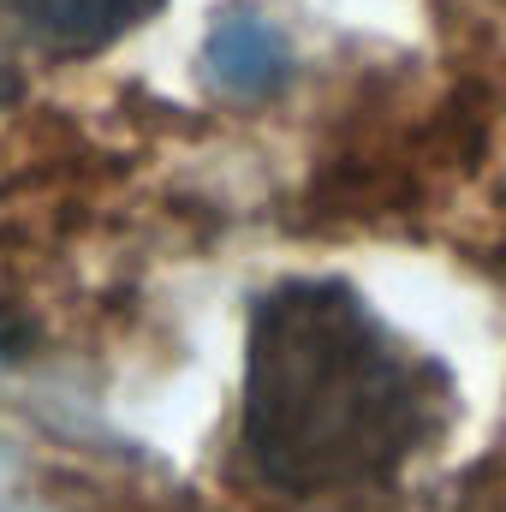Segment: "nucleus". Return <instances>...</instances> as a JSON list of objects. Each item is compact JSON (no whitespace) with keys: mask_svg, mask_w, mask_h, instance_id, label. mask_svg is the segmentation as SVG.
I'll return each instance as SVG.
<instances>
[{"mask_svg":"<svg viewBox=\"0 0 506 512\" xmlns=\"http://www.w3.org/2000/svg\"><path fill=\"white\" fill-rule=\"evenodd\" d=\"M435 429V376L340 280H286L251 316L245 453L286 495L393 477Z\"/></svg>","mask_w":506,"mask_h":512,"instance_id":"f257e3e1","label":"nucleus"},{"mask_svg":"<svg viewBox=\"0 0 506 512\" xmlns=\"http://www.w3.org/2000/svg\"><path fill=\"white\" fill-rule=\"evenodd\" d=\"M292 72V54L280 42V30L256 12H227L215 30H209V78L239 96V102H262L286 84Z\"/></svg>","mask_w":506,"mask_h":512,"instance_id":"f03ea898","label":"nucleus"},{"mask_svg":"<svg viewBox=\"0 0 506 512\" xmlns=\"http://www.w3.org/2000/svg\"><path fill=\"white\" fill-rule=\"evenodd\" d=\"M0 6L36 42H48L60 54H90V48H108L114 36H126L155 0H0Z\"/></svg>","mask_w":506,"mask_h":512,"instance_id":"7ed1b4c3","label":"nucleus"},{"mask_svg":"<svg viewBox=\"0 0 506 512\" xmlns=\"http://www.w3.org/2000/svg\"><path fill=\"white\" fill-rule=\"evenodd\" d=\"M0 102H6V78H0Z\"/></svg>","mask_w":506,"mask_h":512,"instance_id":"20e7f679","label":"nucleus"}]
</instances>
